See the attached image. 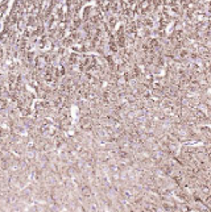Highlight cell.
Instances as JSON below:
<instances>
[{"instance_id":"6da1fadb","label":"cell","mask_w":211,"mask_h":212,"mask_svg":"<svg viewBox=\"0 0 211 212\" xmlns=\"http://www.w3.org/2000/svg\"><path fill=\"white\" fill-rule=\"evenodd\" d=\"M81 194L85 196V198H90L91 196V190L89 186H81Z\"/></svg>"}]
</instances>
